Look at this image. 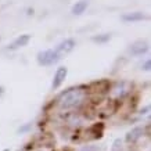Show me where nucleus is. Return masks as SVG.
Masks as SVG:
<instances>
[{
	"mask_svg": "<svg viewBox=\"0 0 151 151\" xmlns=\"http://www.w3.org/2000/svg\"><path fill=\"white\" fill-rule=\"evenodd\" d=\"M85 99H86L85 87H72L61 93L57 103L61 110H72L82 104Z\"/></svg>",
	"mask_w": 151,
	"mask_h": 151,
	"instance_id": "1",
	"label": "nucleus"
},
{
	"mask_svg": "<svg viewBox=\"0 0 151 151\" xmlns=\"http://www.w3.org/2000/svg\"><path fill=\"white\" fill-rule=\"evenodd\" d=\"M37 64L43 65V67H49V65H53L55 63H58L61 57L57 54V51L54 49H49V50H43L37 53Z\"/></svg>",
	"mask_w": 151,
	"mask_h": 151,
	"instance_id": "2",
	"label": "nucleus"
},
{
	"mask_svg": "<svg viewBox=\"0 0 151 151\" xmlns=\"http://www.w3.org/2000/svg\"><path fill=\"white\" fill-rule=\"evenodd\" d=\"M75 46H76V42L69 37V39H65V40H63L61 43H58L54 50L57 51V54H58L60 57H63V55H67L68 53H71V51L75 49Z\"/></svg>",
	"mask_w": 151,
	"mask_h": 151,
	"instance_id": "3",
	"label": "nucleus"
},
{
	"mask_svg": "<svg viewBox=\"0 0 151 151\" xmlns=\"http://www.w3.org/2000/svg\"><path fill=\"white\" fill-rule=\"evenodd\" d=\"M67 75H68V68H67V67H60V68H57V71H55V73H54V78H53V83H51L53 89H58V87L64 83Z\"/></svg>",
	"mask_w": 151,
	"mask_h": 151,
	"instance_id": "4",
	"label": "nucleus"
},
{
	"mask_svg": "<svg viewBox=\"0 0 151 151\" xmlns=\"http://www.w3.org/2000/svg\"><path fill=\"white\" fill-rule=\"evenodd\" d=\"M148 51V43L144 40H137L134 42L130 46V53L133 55H143Z\"/></svg>",
	"mask_w": 151,
	"mask_h": 151,
	"instance_id": "5",
	"label": "nucleus"
},
{
	"mask_svg": "<svg viewBox=\"0 0 151 151\" xmlns=\"http://www.w3.org/2000/svg\"><path fill=\"white\" fill-rule=\"evenodd\" d=\"M29 40H31V35H29V33H24V35H21V36L17 37L11 45H9L7 49H9V50H18V49H21V47L27 46Z\"/></svg>",
	"mask_w": 151,
	"mask_h": 151,
	"instance_id": "6",
	"label": "nucleus"
},
{
	"mask_svg": "<svg viewBox=\"0 0 151 151\" xmlns=\"http://www.w3.org/2000/svg\"><path fill=\"white\" fill-rule=\"evenodd\" d=\"M121 18H122V21H125V22H137V21L146 19L147 15L144 13H142V11H133V13L124 14Z\"/></svg>",
	"mask_w": 151,
	"mask_h": 151,
	"instance_id": "7",
	"label": "nucleus"
},
{
	"mask_svg": "<svg viewBox=\"0 0 151 151\" xmlns=\"http://www.w3.org/2000/svg\"><path fill=\"white\" fill-rule=\"evenodd\" d=\"M143 133H144V129H143L142 126H137V128L132 129V130L126 134V140H128L129 143H136L139 139L143 136Z\"/></svg>",
	"mask_w": 151,
	"mask_h": 151,
	"instance_id": "8",
	"label": "nucleus"
},
{
	"mask_svg": "<svg viewBox=\"0 0 151 151\" xmlns=\"http://www.w3.org/2000/svg\"><path fill=\"white\" fill-rule=\"evenodd\" d=\"M87 6H89V3H87V0H79V1H76L75 4L72 6V14L73 15H81V14L85 13V10L87 9Z\"/></svg>",
	"mask_w": 151,
	"mask_h": 151,
	"instance_id": "9",
	"label": "nucleus"
},
{
	"mask_svg": "<svg viewBox=\"0 0 151 151\" xmlns=\"http://www.w3.org/2000/svg\"><path fill=\"white\" fill-rule=\"evenodd\" d=\"M110 39H111V33H100V35H96V36L92 37V40L96 42V43H107Z\"/></svg>",
	"mask_w": 151,
	"mask_h": 151,
	"instance_id": "10",
	"label": "nucleus"
},
{
	"mask_svg": "<svg viewBox=\"0 0 151 151\" xmlns=\"http://www.w3.org/2000/svg\"><path fill=\"white\" fill-rule=\"evenodd\" d=\"M121 150H122V140L116 139L114 144H112V147H111V151H121Z\"/></svg>",
	"mask_w": 151,
	"mask_h": 151,
	"instance_id": "11",
	"label": "nucleus"
},
{
	"mask_svg": "<svg viewBox=\"0 0 151 151\" xmlns=\"http://www.w3.org/2000/svg\"><path fill=\"white\" fill-rule=\"evenodd\" d=\"M150 68H151V61L150 60H147L146 63L142 65V69H144V71H150Z\"/></svg>",
	"mask_w": 151,
	"mask_h": 151,
	"instance_id": "12",
	"label": "nucleus"
},
{
	"mask_svg": "<svg viewBox=\"0 0 151 151\" xmlns=\"http://www.w3.org/2000/svg\"><path fill=\"white\" fill-rule=\"evenodd\" d=\"M81 151H97V147H94V146H86V147H83Z\"/></svg>",
	"mask_w": 151,
	"mask_h": 151,
	"instance_id": "13",
	"label": "nucleus"
},
{
	"mask_svg": "<svg viewBox=\"0 0 151 151\" xmlns=\"http://www.w3.org/2000/svg\"><path fill=\"white\" fill-rule=\"evenodd\" d=\"M3 94H4V87H3V86H0V97L3 96Z\"/></svg>",
	"mask_w": 151,
	"mask_h": 151,
	"instance_id": "14",
	"label": "nucleus"
}]
</instances>
